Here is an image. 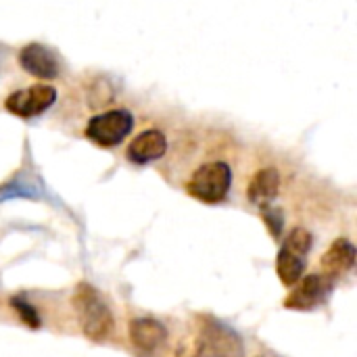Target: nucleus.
I'll use <instances>...</instances> for the list:
<instances>
[{
    "instance_id": "nucleus-2",
    "label": "nucleus",
    "mask_w": 357,
    "mask_h": 357,
    "mask_svg": "<svg viewBox=\"0 0 357 357\" xmlns=\"http://www.w3.org/2000/svg\"><path fill=\"white\" fill-rule=\"evenodd\" d=\"M199 331L188 357H245L241 335L228 324L203 316L199 318Z\"/></svg>"
},
{
    "instance_id": "nucleus-15",
    "label": "nucleus",
    "mask_w": 357,
    "mask_h": 357,
    "mask_svg": "<svg viewBox=\"0 0 357 357\" xmlns=\"http://www.w3.org/2000/svg\"><path fill=\"white\" fill-rule=\"evenodd\" d=\"M287 249H291V251H295L297 255H303V257H307L310 255V251H312V247H314V236H312V232L307 230V228H293L291 230V234L287 236V241L282 243Z\"/></svg>"
},
{
    "instance_id": "nucleus-14",
    "label": "nucleus",
    "mask_w": 357,
    "mask_h": 357,
    "mask_svg": "<svg viewBox=\"0 0 357 357\" xmlns=\"http://www.w3.org/2000/svg\"><path fill=\"white\" fill-rule=\"evenodd\" d=\"M10 307H13V312L19 316V320L27 326V328H31V331H38V328H42V318H40V312L23 297V295H15V297H10Z\"/></svg>"
},
{
    "instance_id": "nucleus-12",
    "label": "nucleus",
    "mask_w": 357,
    "mask_h": 357,
    "mask_svg": "<svg viewBox=\"0 0 357 357\" xmlns=\"http://www.w3.org/2000/svg\"><path fill=\"white\" fill-rule=\"evenodd\" d=\"M276 274L284 287L297 284L301 280V276L305 274V257L297 255L295 251H291L282 245L276 255Z\"/></svg>"
},
{
    "instance_id": "nucleus-7",
    "label": "nucleus",
    "mask_w": 357,
    "mask_h": 357,
    "mask_svg": "<svg viewBox=\"0 0 357 357\" xmlns=\"http://www.w3.org/2000/svg\"><path fill=\"white\" fill-rule=\"evenodd\" d=\"M19 65L38 79H54L61 71L56 54L38 42H31L19 50Z\"/></svg>"
},
{
    "instance_id": "nucleus-11",
    "label": "nucleus",
    "mask_w": 357,
    "mask_h": 357,
    "mask_svg": "<svg viewBox=\"0 0 357 357\" xmlns=\"http://www.w3.org/2000/svg\"><path fill=\"white\" fill-rule=\"evenodd\" d=\"M278 190H280V174H278V169L264 167L251 178V182L247 186V199L253 205L264 207V205H270L276 199Z\"/></svg>"
},
{
    "instance_id": "nucleus-4",
    "label": "nucleus",
    "mask_w": 357,
    "mask_h": 357,
    "mask_svg": "<svg viewBox=\"0 0 357 357\" xmlns=\"http://www.w3.org/2000/svg\"><path fill=\"white\" fill-rule=\"evenodd\" d=\"M134 130V115L126 109H113L90 117L86 123V138L102 149H113Z\"/></svg>"
},
{
    "instance_id": "nucleus-5",
    "label": "nucleus",
    "mask_w": 357,
    "mask_h": 357,
    "mask_svg": "<svg viewBox=\"0 0 357 357\" xmlns=\"http://www.w3.org/2000/svg\"><path fill=\"white\" fill-rule=\"evenodd\" d=\"M335 287V280L324 274H303L297 284H293V291L284 299V307L293 312H310L326 303L331 291Z\"/></svg>"
},
{
    "instance_id": "nucleus-8",
    "label": "nucleus",
    "mask_w": 357,
    "mask_h": 357,
    "mask_svg": "<svg viewBox=\"0 0 357 357\" xmlns=\"http://www.w3.org/2000/svg\"><path fill=\"white\" fill-rule=\"evenodd\" d=\"M128 337L136 351L140 354H153L163 343H167V326L155 318H134L128 324Z\"/></svg>"
},
{
    "instance_id": "nucleus-13",
    "label": "nucleus",
    "mask_w": 357,
    "mask_h": 357,
    "mask_svg": "<svg viewBox=\"0 0 357 357\" xmlns=\"http://www.w3.org/2000/svg\"><path fill=\"white\" fill-rule=\"evenodd\" d=\"M42 195V184L27 176H17L0 186V203L10 199H38Z\"/></svg>"
},
{
    "instance_id": "nucleus-10",
    "label": "nucleus",
    "mask_w": 357,
    "mask_h": 357,
    "mask_svg": "<svg viewBox=\"0 0 357 357\" xmlns=\"http://www.w3.org/2000/svg\"><path fill=\"white\" fill-rule=\"evenodd\" d=\"M357 259V251L354 247V243L349 238H337L328 251L322 255L320 259V268L324 272V276L337 280L341 276H345L347 272L354 270Z\"/></svg>"
},
{
    "instance_id": "nucleus-16",
    "label": "nucleus",
    "mask_w": 357,
    "mask_h": 357,
    "mask_svg": "<svg viewBox=\"0 0 357 357\" xmlns=\"http://www.w3.org/2000/svg\"><path fill=\"white\" fill-rule=\"evenodd\" d=\"M259 211H261L264 224L268 226L270 236L278 241L282 236V230H284V213H282V209L272 207V205H264V207H259Z\"/></svg>"
},
{
    "instance_id": "nucleus-3",
    "label": "nucleus",
    "mask_w": 357,
    "mask_h": 357,
    "mask_svg": "<svg viewBox=\"0 0 357 357\" xmlns=\"http://www.w3.org/2000/svg\"><path fill=\"white\" fill-rule=\"evenodd\" d=\"M232 188V169L224 161H209L195 169L186 182V192L207 205H218L226 201Z\"/></svg>"
},
{
    "instance_id": "nucleus-9",
    "label": "nucleus",
    "mask_w": 357,
    "mask_h": 357,
    "mask_svg": "<svg viewBox=\"0 0 357 357\" xmlns=\"http://www.w3.org/2000/svg\"><path fill=\"white\" fill-rule=\"evenodd\" d=\"M167 153V138L159 130H146L138 134L128 146V159L134 165H146L161 159Z\"/></svg>"
},
{
    "instance_id": "nucleus-6",
    "label": "nucleus",
    "mask_w": 357,
    "mask_h": 357,
    "mask_svg": "<svg viewBox=\"0 0 357 357\" xmlns=\"http://www.w3.org/2000/svg\"><path fill=\"white\" fill-rule=\"evenodd\" d=\"M56 100V90L52 86H31L25 90H15L13 94L6 96L4 100V109L17 117L29 119L36 117L40 113H44L46 109H50Z\"/></svg>"
},
{
    "instance_id": "nucleus-1",
    "label": "nucleus",
    "mask_w": 357,
    "mask_h": 357,
    "mask_svg": "<svg viewBox=\"0 0 357 357\" xmlns=\"http://www.w3.org/2000/svg\"><path fill=\"white\" fill-rule=\"evenodd\" d=\"M71 305H73L79 331L90 343H105L111 339L115 331V318L107 299L100 295L96 287L88 282H79L73 291Z\"/></svg>"
}]
</instances>
